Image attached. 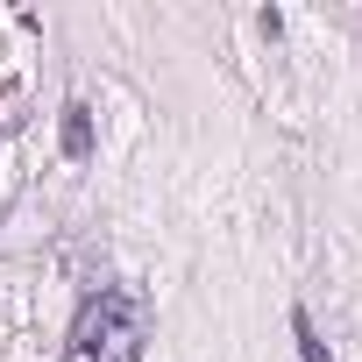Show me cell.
<instances>
[{
	"mask_svg": "<svg viewBox=\"0 0 362 362\" xmlns=\"http://www.w3.org/2000/svg\"><path fill=\"white\" fill-rule=\"evenodd\" d=\"M291 334H298V362H327V341L313 334V320H305V313H291Z\"/></svg>",
	"mask_w": 362,
	"mask_h": 362,
	"instance_id": "3957f363",
	"label": "cell"
},
{
	"mask_svg": "<svg viewBox=\"0 0 362 362\" xmlns=\"http://www.w3.org/2000/svg\"><path fill=\"white\" fill-rule=\"evenodd\" d=\"M57 135H64V156L78 163V156H93V107L86 100H71L64 107V121H57Z\"/></svg>",
	"mask_w": 362,
	"mask_h": 362,
	"instance_id": "7a4b0ae2",
	"label": "cell"
},
{
	"mask_svg": "<svg viewBox=\"0 0 362 362\" xmlns=\"http://www.w3.org/2000/svg\"><path fill=\"white\" fill-rule=\"evenodd\" d=\"M142 341H149V298L135 284H114L78 305L71 362H142Z\"/></svg>",
	"mask_w": 362,
	"mask_h": 362,
	"instance_id": "6da1fadb",
	"label": "cell"
}]
</instances>
